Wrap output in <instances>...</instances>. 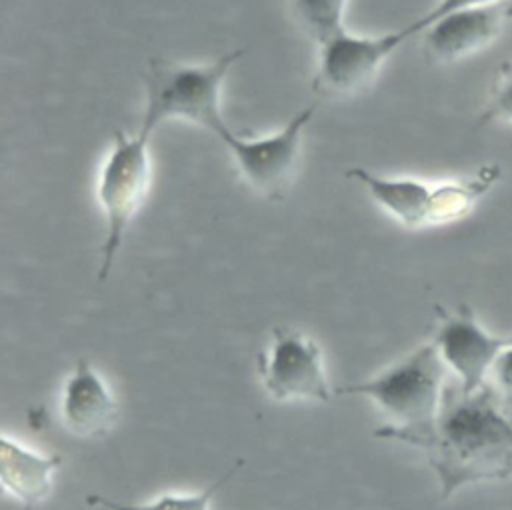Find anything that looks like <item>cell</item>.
I'll return each mask as SVG.
<instances>
[{"label": "cell", "instance_id": "1", "mask_svg": "<svg viewBox=\"0 0 512 510\" xmlns=\"http://www.w3.org/2000/svg\"><path fill=\"white\" fill-rule=\"evenodd\" d=\"M436 472L442 500L458 490L512 476V410L494 386L464 392L448 382L432 430L416 442Z\"/></svg>", "mask_w": 512, "mask_h": 510}, {"label": "cell", "instance_id": "2", "mask_svg": "<svg viewBox=\"0 0 512 510\" xmlns=\"http://www.w3.org/2000/svg\"><path fill=\"white\" fill-rule=\"evenodd\" d=\"M446 364L434 342H426L376 376L336 388V396H364L392 422L374 430L376 438L416 446L440 412L446 390Z\"/></svg>", "mask_w": 512, "mask_h": 510}, {"label": "cell", "instance_id": "3", "mask_svg": "<svg viewBox=\"0 0 512 510\" xmlns=\"http://www.w3.org/2000/svg\"><path fill=\"white\" fill-rule=\"evenodd\" d=\"M242 50H228L212 62L180 64L152 60L144 74V108L140 128L144 136L168 120H186L214 136L230 130L222 112V88Z\"/></svg>", "mask_w": 512, "mask_h": 510}, {"label": "cell", "instance_id": "4", "mask_svg": "<svg viewBox=\"0 0 512 510\" xmlns=\"http://www.w3.org/2000/svg\"><path fill=\"white\" fill-rule=\"evenodd\" d=\"M346 176L356 180L370 200L404 228L444 226L464 218L496 180L492 168L472 178L440 182L378 174L362 166L350 168Z\"/></svg>", "mask_w": 512, "mask_h": 510}, {"label": "cell", "instance_id": "5", "mask_svg": "<svg viewBox=\"0 0 512 510\" xmlns=\"http://www.w3.org/2000/svg\"><path fill=\"white\" fill-rule=\"evenodd\" d=\"M152 186L150 136L116 130L98 166L96 200L104 216V242L98 280H106L114 268L124 236L144 206Z\"/></svg>", "mask_w": 512, "mask_h": 510}, {"label": "cell", "instance_id": "6", "mask_svg": "<svg viewBox=\"0 0 512 510\" xmlns=\"http://www.w3.org/2000/svg\"><path fill=\"white\" fill-rule=\"evenodd\" d=\"M314 110V106L298 110L280 130L272 134L244 136L230 128L218 140L230 152L240 176L256 192L276 200L286 194L296 174L302 138Z\"/></svg>", "mask_w": 512, "mask_h": 510}, {"label": "cell", "instance_id": "7", "mask_svg": "<svg viewBox=\"0 0 512 510\" xmlns=\"http://www.w3.org/2000/svg\"><path fill=\"white\" fill-rule=\"evenodd\" d=\"M410 28L384 34H354L348 30L324 40L312 78L316 94L328 98L356 96L364 92L382 70L384 62L410 38Z\"/></svg>", "mask_w": 512, "mask_h": 510}, {"label": "cell", "instance_id": "8", "mask_svg": "<svg viewBox=\"0 0 512 510\" xmlns=\"http://www.w3.org/2000/svg\"><path fill=\"white\" fill-rule=\"evenodd\" d=\"M256 372L266 394L278 402H330V388L322 350L304 332L276 326L268 346L256 356Z\"/></svg>", "mask_w": 512, "mask_h": 510}, {"label": "cell", "instance_id": "9", "mask_svg": "<svg viewBox=\"0 0 512 510\" xmlns=\"http://www.w3.org/2000/svg\"><path fill=\"white\" fill-rule=\"evenodd\" d=\"M432 342L446 368L454 372L458 386L464 392H474L488 384L500 352L512 338L488 332L468 306H460L440 314Z\"/></svg>", "mask_w": 512, "mask_h": 510}, {"label": "cell", "instance_id": "10", "mask_svg": "<svg viewBox=\"0 0 512 510\" xmlns=\"http://www.w3.org/2000/svg\"><path fill=\"white\" fill-rule=\"evenodd\" d=\"M504 20L506 2L448 12L422 30L424 48L436 62L462 60L492 44Z\"/></svg>", "mask_w": 512, "mask_h": 510}, {"label": "cell", "instance_id": "11", "mask_svg": "<svg viewBox=\"0 0 512 510\" xmlns=\"http://www.w3.org/2000/svg\"><path fill=\"white\" fill-rule=\"evenodd\" d=\"M60 416L76 438H100L118 418V402L88 358H78L64 382Z\"/></svg>", "mask_w": 512, "mask_h": 510}, {"label": "cell", "instance_id": "12", "mask_svg": "<svg viewBox=\"0 0 512 510\" xmlns=\"http://www.w3.org/2000/svg\"><path fill=\"white\" fill-rule=\"evenodd\" d=\"M62 466V456L40 454L20 440L0 438V482L24 510H34L52 492V480Z\"/></svg>", "mask_w": 512, "mask_h": 510}, {"label": "cell", "instance_id": "13", "mask_svg": "<svg viewBox=\"0 0 512 510\" xmlns=\"http://www.w3.org/2000/svg\"><path fill=\"white\" fill-rule=\"evenodd\" d=\"M242 464L244 460H236L222 476H218L212 484H208L200 492H186V494L166 492L148 502H118L100 494H88L86 502L94 508H104V510H210L214 496L234 478V474L242 468Z\"/></svg>", "mask_w": 512, "mask_h": 510}, {"label": "cell", "instance_id": "14", "mask_svg": "<svg viewBox=\"0 0 512 510\" xmlns=\"http://www.w3.org/2000/svg\"><path fill=\"white\" fill-rule=\"evenodd\" d=\"M348 0H292V10L304 32L318 44L346 30Z\"/></svg>", "mask_w": 512, "mask_h": 510}, {"label": "cell", "instance_id": "15", "mask_svg": "<svg viewBox=\"0 0 512 510\" xmlns=\"http://www.w3.org/2000/svg\"><path fill=\"white\" fill-rule=\"evenodd\" d=\"M484 118L512 126V68L494 86Z\"/></svg>", "mask_w": 512, "mask_h": 510}, {"label": "cell", "instance_id": "16", "mask_svg": "<svg viewBox=\"0 0 512 510\" xmlns=\"http://www.w3.org/2000/svg\"><path fill=\"white\" fill-rule=\"evenodd\" d=\"M500 2H508V0H438L436 6H432L426 14H422L420 18H416L412 24H408L412 34L422 32L432 20L454 12V10H462V8H474V6H488V4H500Z\"/></svg>", "mask_w": 512, "mask_h": 510}, {"label": "cell", "instance_id": "17", "mask_svg": "<svg viewBox=\"0 0 512 510\" xmlns=\"http://www.w3.org/2000/svg\"><path fill=\"white\" fill-rule=\"evenodd\" d=\"M494 390L508 410H512V342L500 352L494 364Z\"/></svg>", "mask_w": 512, "mask_h": 510}, {"label": "cell", "instance_id": "18", "mask_svg": "<svg viewBox=\"0 0 512 510\" xmlns=\"http://www.w3.org/2000/svg\"><path fill=\"white\" fill-rule=\"evenodd\" d=\"M506 18H512V0L506 2Z\"/></svg>", "mask_w": 512, "mask_h": 510}]
</instances>
